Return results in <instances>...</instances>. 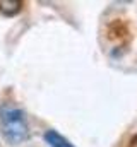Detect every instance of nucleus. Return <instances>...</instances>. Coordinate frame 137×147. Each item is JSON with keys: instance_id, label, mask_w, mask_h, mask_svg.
<instances>
[{"instance_id": "1", "label": "nucleus", "mask_w": 137, "mask_h": 147, "mask_svg": "<svg viewBox=\"0 0 137 147\" xmlns=\"http://www.w3.org/2000/svg\"><path fill=\"white\" fill-rule=\"evenodd\" d=\"M0 132L7 144L19 146L29 137V125L26 113L14 103H3L0 106Z\"/></svg>"}, {"instance_id": "3", "label": "nucleus", "mask_w": 137, "mask_h": 147, "mask_svg": "<svg viewBox=\"0 0 137 147\" xmlns=\"http://www.w3.org/2000/svg\"><path fill=\"white\" fill-rule=\"evenodd\" d=\"M22 5L24 3L19 0H0V12L7 17H12L22 10Z\"/></svg>"}, {"instance_id": "4", "label": "nucleus", "mask_w": 137, "mask_h": 147, "mask_svg": "<svg viewBox=\"0 0 137 147\" xmlns=\"http://www.w3.org/2000/svg\"><path fill=\"white\" fill-rule=\"evenodd\" d=\"M129 147H137V135L136 137H132V140H130V146Z\"/></svg>"}, {"instance_id": "2", "label": "nucleus", "mask_w": 137, "mask_h": 147, "mask_svg": "<svg viewBox=\"0 0 137 147\" xmlns=\"http://www.w3.org/2000/svg\"><path fill=\"white\" fill-rule=\"evenodd\" d=\"M45 140L46 144H50L52 147H75L70 140H67L62 134H58L57 130H48L45 134Z\"/></svg>"}]
</instances>
